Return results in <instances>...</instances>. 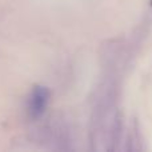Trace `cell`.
I'll return each mask as SVG.
<instances>
[{
	"label": "cell",
	"instance_id": "1",
	"mask_svg": "<svg viewBox=\"0 0 152 152\" xmlns=\"http://www.w3.org/2000/svg\"><path fill=\"white\" fill-rule=\"evenodd\" d=\"M50 96L51 94L47 87H34L28 100V113L32 119H37L44 113L48 102H50Z\"/></svg>",
	"mask_w": 152,
	"mask_h": 152
}]
</instances>
